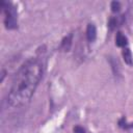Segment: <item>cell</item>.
I'll list each match as a JSON object with an SVG mask.
<instances>
[{"label": "cell", "instance_id": "9", "mask_svg": "<svg viewBox=\"0 0 133 133\" xmlns=\"http://www.w3.org/2000/svg\"><path fill=\"white\" fill-rule=\"evenodd\" d=\"M73 132H74V133H85V130H84L81 126H75Z\"/></svg>", "mask_w": 133, "mask_h": 133}, {"label": "cell", "instance_id": "5", "mask_svg": "<svg viewBox=\"0 0 133 133\" xmlns=\"http://www.w3.org/2000/svg\"><path fill=\"white\" fill-rule=\"evenodd\" d=\"M124 21V18L123 16H119V17H111L109 19V22H108V27L110 30H114L117 26H119V24H122Z\"/></svg>", "mask_w": 133, "mask_h": 133}, {"label": "cell", "instance_id": "4", "mask_svg": "<svg viewBox=\"0 0 133 133\" xmlns=\"http://www.w3.org/2000/svg\"><path fill=\"white\" fill-rule=\"evenodd\" d=\"M115 45L117 47L123 48V49L126 48V47H128V38L121 31H117L116 32V35H115Z\"/></svg>", "mask_w": 133, "mask_h": 133}, {"label": "cell", "instance_id": "3", "mask_svg": "<svg viewBox=\"0 0 133 133\" xmlns=\"http://www.w3.org/2000/svg\"><path fill=\"white\" fill-rule=\"evenodd\" d=\"M86 38L88 43H94L97 38V28L92 23H89L86 27Z\"/></svg>", "mask_w": 133, "mask_h": 133}, {"label": "cell", "instance_id": "1", "mask_svg": "<svg viewBox=\"0 0 133 133\" xmlns=\"http://www.w3.org/2000/svg\"><path fill=\"white\" fill-rule=\"evenodd\" d=\"M45 70V62L41 56L30 57L17 71L6 96L9 108L19 109L26 106L38 86Z\"/></svg>", "mask_w": 133, "mask_h": 133}, {"label": "cell", "instance_id": "6", "mask_svg": "<svg viewBox=\"0 0 133 133\" xmlns=\"http://www.w3.org/2000/svg\"><path fill=\"white\" fill-rule=\"evenodd\" d=\"M72 38H73V34H69L68 36H65L62 42H61V45H60V49L63 50V51H69L71 49V46H72Z\"/></svg>", "mask_w": 133, "mask_h": 133}, {"label": "cell", "instance_id": "7", "mask_svg": "<svg viewBox=\"0 0 133 133\" xmlns=\"http://www.w3.org/2000/svg\"><path fill=\"white\" fill-rule=\"evenodd\" d=\"M122 54H123V57H124V60L127 64H132L133 62V58H132V53L129 49V47H126L123 49L122 51Z\"/></svg>", "mask_w": 133, "mask_h": 133}, {"label": "cell", "instance_id": "2", "mask_svg": "<svg viewBox=\"0 0 133 133\" xmlns=\"http://www.w3.org/2000/svg\"><path fill=\"white\" fill-rule=\"evenodd\" d=\"M1 8L4 14V25L8 30L18 27V11L16 6L8 1H1Z\"/></svg>", "mask_w": 133, "mask_h": 133}, {"label": "cell", "instance_id": "8", "mask_svg": "<svg viewBox=\"0 0 133 133\" xmlns=\"http://www.w3.org/2000/svg\"><path fill=\"white\" fill-rule=\"evenodd\" d=\"M110 8L113 12H118L121 10V3L118 1H112L110 4Z\"/></svg>", "mask_w": 133, "mask_h": 133}]
</instances>
